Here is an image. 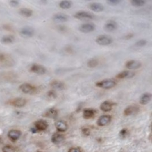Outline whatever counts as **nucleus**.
<instances>
[{
  "instance_id": "nucleus-23",
  "label": "nucleus",
  "mask_w": 152,
  "mask_h": 152,
  "mask_svg": "<svg viewBox=\"0 0 152 152\" xmlns=\"http://www.w3.org/2000/svg\"><path fill=\"white\" fill-rule=\"evenodd\" d=\"M152 99V94L150 93H145L140 99V103L142 105H146L148 104Z\"/></svg>"
},
{
  "instance_id": "nucleus-36",
  "label": "nucleus",
  "mask_w": 152,
  "mask_h": 152,
  "mask_svg": "<svg viewBox=\"0 0 152 152\" xmlns=\"http://www.w3.org/2000/svg\"><path fill=\"white\" fill-rule=\"evenodd\" d=\"M128 134V130L126 129H123L120 132V136L121 137L124 138L126 137V136Z\"/></svg>"
},
{
  "instance_id": "nucleus-31",
  "label": "nucleus",
  "mask_w": 152,
  "mask_h": 152,
  "mask_svg": "<svg viewBox=\"0 0 152 152\" xmlns=\"http://www.w3.org/2000/svg\"><path fill=\"white\" fill-rule=\"evenodd\" d=\"M2 152H14V149L10 145H6L3 147Z\"/></svg>"
},
{
  "instance_id": "nucleus-13",
  "label": "nucleus",
  "mask_w": 152,
  "mask_h": 152,
  "mask_svg": "<svg viewBox=\"0 0 152 152\" xmlns=\"http://www.w3.org/2000/svg\"><path fill=\"white\" fill-rule=\"evenodd\" d=\"M89 8L91 10H92V11L96 12V13L101 12L104 9V6L99 2H92V3H90Z\"/></svg>"
},
{
  "instance_id": "nucleus-8",
  "label": "nucleus",
  "mask_w": 152,
  "mask_h": 152,
  "mask_svg": "<svg viewBox=\"0 0 152 152\" xmlns=\"http://www.w3.org/2000/svg\"><path fill=\"white\" fill-rule=\"evenodd\" d=\"M35 31L34 28L31 27L26 26L21 28L20 30V34L23 37L31 38L34 35Z\"/></svg>"
},
{
  "instance_id": "nucleus-5",
  "label": "nucleus",
  "mask_w": 152,
  "mask_h": 152,
  "mask_svg": "<svg viewBox=\"0 0 152 152\" xmlns=\"http://www.w3.org/2000/svg\"><path fill=\"white\" fill-rule=\"evenodd\" d=\"M27 103L26 99L23 97H16L9 101V104L17 108H22L26 105Z\"/></svg>"
},
{
  "instance_id": "nucleus-27",
  "label": "nucleus",
  "mask_w": 152,
  "mask_h": 152,
  "mask_svg": "<svg viewBox=\"0 0 152 152\" xmlns=\"http://www.w3.org/2000/svg\"><path fill=\"white\" fill-rule=\"evenodd\" d=\"M19 14H21V15L25 17H30L31 16H32L33 15V11L32 10H31L29 8H21L19 11Z\"/></svg>"
},
{
  "instance_id": "nucleus-30",
  "label": "nucleus",
  "mask_w": 152,
  "mask_h": 152,
  "mask_svg": "<svg viewBox=\"0 0 152 152\" xmlns=\"http://www.w3.org/2000/svg\"><path fill=\"white\" fill-rule=\"evenodd\" d=\"M98 65H99V61L96 59H91L87 63L88 67L91 69L96 67L98 66Z\"/></svg>"
},
{
  "instance_id": "nucleus-2",
  "label": "nucleus",
  "mask_w": 152,
  "mask_h": 152,
  "mask_svg": "<svg viewBox=\"0 0 152 152\" xmlns=\"http://www.w3.org/2000/svg\"><path fill=\"white\" fill-rule=\"evenodd\" d=\"M74 17L77 19L81 21H90L94 19L95 17L94 14L85 11H81L76 12L74 14Z\"/></svg>"
},
{
  "instance_id": "nucleus-33",
  "label": "nucleus",
  "mask_w": 152,
  "mask_h": 152,
  "mask_svg": "<svg viewBox=\"0 0 152 152\" xmlns=\"http://www.w3.org/2000/svg\"><path fill=\"white\" fill-rule=\"evenodd\" d=\"M107 2L110 5H117L121 2V1H120V0H109V1H107Z\"/></svg>"
},
{
  "instance_id": "nucleus-26",
  "label": "nucleus",
  "mask_w": 152,
  "mask_h": 152,
  "mask_svg": "<svg viewBox=\"0 0 152 152\" xmlns=\"http://www.w3.org/2000/svg\"><path fill=\"white\" fill-rule=\"evenodd\" d=\"M15 41V38L14 36L12 35H6L3 36L1 39V42L6 44H11L14 42Z\"/></svg>"
},
{
  "instance_id": "nucleus-34",
  "label": "nucleus",
  "mask_w": 152,
  "mask_h": 152,
  "mask_svg": "<svg viewBox=\"0 0 152 152\" xmlns=\"http://www.w3.org/2000/svg\"><path fill=\"white\" fill-rule=\"evenodd\" d=\"M47 95L49 97H50L51 99H55L56 97V92L53 90L52 91H50L48 94H47Z\"/></svg>"
},
{
  "instance_id": "nucleus-7",
  "label": "nucleus",
  "mask_w": 152,
  "mask_h": 152,
  "mask_svg": "<svg viewBox=\"0 0 152 152\" xmlns=\"http://www.w3.org/2000/svg\"><path fill=\"white\" fill-rule=\"evenodd\" d=\"M30 71L38 75H43L46 72V69L40 64H33L30 68Z\"/></svg>"
},
{
  "instance_id": "nucleus-12",
  "label": "nucleus",
  "mask_w": 152,
  "mask_h": 152,
  "mask_svg": "<svg viewBox=\"0 0 152 152\" xmlns=\"http://www.w3.org/2000/svg\"><path fill=\"white\" fill-rule=\"evenodd\" d=\"M114 105H115V103H113L111 101L107 100V101L103 102L101 104V105L100 106V108L101 111L107 112L111 111L112 110L113 107Z\"/></svg>"
},
{
  "instance_id": "nucleus-15",
  "label": "nucleus",
  "mask_w": 152,
  "mask_h": 152,
  "mask_svg": "<svg viewBox=\"0 0 152 152\" xmlns=\"http://www.w3.org/2000/svg\"><path fill=\"white\" fill-rule=\"evenodd\" d=\"M50 86L54 90H59V91L64 90L66 88V85H65V83L60 81H58V80L53 81L50 83Z\"/></svg>"
},
{
  "instance_id": "nucleus-24",
  "label": "nucleus",
  "mask_w": 152,
  "mask_h": 152,
  "mask_svg": "<svg viewBox=\"0 0 152 152\" xmlns=\"http://www.w3.org/2000/svg\"><path fill=\"white\" fill-rule=\"evenodd\" d=\"M138 107L136 105H130L126 108L124 111V115L125 116H130L133 113H135L138 111Z\"/></svg>"
},
{
  "instance_id": "nucleus-29",
  "label": "nucleus",
  "mask_w": 152,
  "mask_h": 152,
  "mask_svg": "<svg viewBox=\"0 0 152 152\" xmlns=\"http://www.w3.org/2000/svg\"><path fill=\"white\" fill-rule=\"evenodd\" d=\"M146 1L144 0H132L130 1V3L133 6L135 7H141L145 5Z\"/></svg>"
},
{
  "instance_id": "nucleus-38",
  "label": "nucleus",
  "mask_w": 152,
  "mask_h": 152,
  "mask_svg": "<svg viewBox=\"0 0 152 152\" xmlns=\"http://www.w3.org/2000/svg\"><path fill=\"white\" fill-rule=\"evenodd\" d=\"M69 152H82V151L79 148H71L69 149Z\"/></svg>"
},
{
  "instance_id": "nucleus-14",
  "label": "nucleus",
  "mask_w": 152,
  "mask_h": 152,
  "mask_svg": "<svg viewBox=\"0 0 152 152\" xmlns=\"http://www.w3.org/2000/svg\"><path fill=\"white\" fill-rule=\"evenodd\" d=\"M21 135V131L16 129H12L9 131L8 136L12 141H15L18 140Z\"/></svg>"
},
{
  "instance_id": "nucleus-4",
  "label": "nucleus",
  "mask_w": 152,
  "mask_h": 152,
  "mask_svg": "<svg viewBox=\"0 0 152 152\" xmlns=\"http://www.w3.org/2000/svg\"><path fill=\"white\" fill-rule=\"evenodd\" d=\"M113 40L110 36L107 35H101L96 39V42L100 46H108L111 44Z\"/></svg>"
},
{
  "instance_id": "nucleus-16",
  "label": "nucleus",
  "mask_w": 152,
  "mask_h": 152,
  "mask_svg": "<svg viewBox=\"0 0 152 152\" xmlns=\"http://www.w3.org/2000/svg\"><path fill=\"white\" fill-rule=\"evenodd\" d=\"M35 128L38 131H43L45 130L47 127H48V124L47 123L43 120H40L37 121L35 124Z\"/></svg>"
},
{
  "instance_id": "nucleus-1",
  "label": "nucleus",
  "mask_w": 152,
  "mask_h": 152,
  "mask_svg": "<svg viewBox=\"0 0 152 152\" xmlns=\"http://www.w3.org/2000/svg\"><path fill=\"white\" fill-rule=\"evenodd\" d=\"M116 85V82L114 79H104L99 82H97L96 83V85L97 87L109 90L113 88Z\"/></svg>"
},
{
  "instance_id": "nucleus-21",
  "label": "nucleus",
  "mask_w": 152,
  "mask_h": 152,
  "mask_svg": "<svg viewBox=\"0 0 152 152\" xmlns=\"http://www.w3.org/2000/svg\"><path fill=\"white\" fill-rule=\"evenodd\" d=\"M96 111L92 108H86L83 111V117L85 119H90L95 116Z\"/></svg>"
},
{
  "instance_id": "nucleus-35",
  "label": "nucleus",
  "mask_w": 152,
  "mask_h": 152,
  "mask_svg": "<svg viewBox=\"0 0 152 152\" xmlns=\"http://www.w3.org/2000/svg\"><path fill=\"white\" fill-rule=\"evenodd\" d=\"M19 2L17 0H12L9 1V4L12 7H17L19 5Z\"/></svg>"
},
{
  "instance_id": "nucleus-22",
  "label": "nucleus",
  "mask_w": 152,
  "mask_h": 152,
  "mask_svg": "<svg viewBox=\"0 0 152 152\" xmlns=\"http://www.w3.org/2000/svg\"><path fill=\"white\" fill-rule=\"evenodd\" d=\"M58 115V111L55 108H50L46 111L43 115V116L46 118H50V119H54Z\"/></svg>"
},
{
  "instance_id": "nucleus-17",
  "label": "nucleus",
  "mask_w": 152,
  "mask_h": 152,
  "mask_svg": "<svg viewBox=\"0 0 152 152\" xmlns=\"http://www.w3.org/2000/svg\"><path fill=\"white\" fill-rule=\"evenodd\" d=\"M53 20L56 22H65L69 20V16L64 13H56L53 16Z\"/></svg>"
},
{
  "instance_id": "nucleus-37",
  "label": "nucleus",
  "mask_w": 152,
  "mask_h": 152,
  "mask_svg": "<svg viewBox=\"0 0 152 152\" xmlns=\"http://www.w3.org/2000/svg\"><path fill=\"white\" fill-rule=\"evenodd\" d=\"M82 132L85 136H89L90 135V130L87 128H84L82 129Z\"/></svg>"
},
{
  "instance_id": "nucleus-25",
  "label": "nucleus",
  "mask_w": 152,
  "mask_h": 152,
  "mask_svg": "<svg viewBox=\"0 0 152 152\" xmlns=\"http://www.w3.org/2000/svg\"><path fill=\"white\" fill-rule=\"evenodd\" d=\"M65 140V137L63 135L58 133H56L53 134V135L51 137V141L56 144H59L63 141Z\"/></svg>"
},
{
  "instance_id": "nucleus-6",
  "label": "nucleus",
  "mask_w": 152,
  "mask_h": 152,
  "mask_svg": "<svg viewBox=\"0 0 152 152\" xmlns=\"http://www.w3.org/2000/svg\"><path fill=\"white\" fill-rule=\"evenodd\" d=\"M0 64L4 66H10L13 64V60L9 55L0 53Z\"/></svg>"
},
{
  "instance_id": "nucleus-28",
  "label": "nucleus",
  "mask_w": 152,
  "mask_h": 152,
  "mask_svg": "<svg viewBox=\"0 0 152 152\" xmlns=\"http://www.w3.org/2000/svg\"><path fill=\"white\" fill-rule=\"evenodd\" d=\"M59 6L62 9H68L72 6V2L71 1H62L59 2Z\"/></svg>"
},
{
  "instance_id": "nucleus-11",
  "label": "nucleus",
  "mask_w": 152,
  "mask_h": 152,
  "mask_svg": "<svg viewBox=\"0 0 152 152\" xmlns=\"http://www.w3.org/2000/svg\"><path fill=\"white\" fill-rule=\"evenodd\" d=\"M141 67V63L136 60L128 61L125 64V67L129 69H136Z\"/></svg>"
},
{
  "instance_id": "nucleus-18",
  "label": "nucleus",
  "mask_w": 152,
  "mask_h": 152,
  "mask_svg": "<svg viewBox=\"0 0 152 152\" xmlns=\"http://www.w3.org/2000/svg\"><path fill=\"white\" fill-rule=\"evenodd\" d=\"M135 75V72L128 71H124L120 73H119L116 75V78L117 79H126V78H132Z\"/></svg>"
},
{
  "instance_id": "nucleus-9",
  "label": "nucleus",
  "mask_w": 152,
  "mask_h": 152,
  "mask_svg": "<svg viewBox=\"0 0 152 152\" xmlns=\"http://www.w3.org/2000/svg\"><path fill=\"white\" fill-rule=\"evenodd\" d=\"M95 28L96 26L95 24L92 23H85L83 24L79 27V30L82 33H88L94 31Z\"/></svg>"
},
{
  "instance_id": "nucleus-20",
  "label": "nucleus",
  "mask_w": 152,
  "mask_h": 152,
  "mask_svg": "<svg viewBox=\"0 0 152 152\" xmlns=\"http://www.w3.org/2000/svg\"><path fill=\"white\" fill-rule=\"evenodd\" d=\"M56 127L58 131L59 132H65L68 129V125L67 123L62 120H59L56 121Z\"/></svg>"
},
{
  "instance_id": "nucleus-19",
  "label": "nucleus",
  "mask_w": 152,
  "mask_h": 152,
  "mask_svg": "<svg viewBox=\"0 0 152 152\" xmlns=\"http://www.w3.org/2000/svg\"><path fill=\"white\" fill-rule=\"evenodd\" d=\"M117 28V24L114 21H109L104 25V28L106 31L112 32L115 31Z\"/></svg>"
},
{
  "instance_id": "nucleus-10",
  "label": "nucleus",
  "mask_w": 152,
  "mask_h": 152,
  "mask_svg": "<svg viewBox=\"0 0 152 152\" xmlns=\"http://www.w3.org/2000/svg\"><path fill=\"white\" fill-rule=\"evenodd\" d=\"M111 120L112 117L111 116L107 115H103L99 118L97 121V124L100 126H104L108 124L111 122Z\"/></svg>"
},
{
  "instance_id": "nucleus-3",
  "label": "nucleus",
  "mask_w": 152,
  "mask_h": 152,
  "mask_svg": "<svg viewBox=\"0 0 152 152\" xmlns=\"http://www.w3.org/2000/svg\"><path fill=\"white\" fill-rule=\"evenodd\" d=\"M20 91L25 94H34L37 91V88L29 83H23L19 86Z\"/></svg>"
},
{
  "instance_id": "nucleus-32",
  "label": "nucleus",
  "mask_w": 152,
  "mask_h": 152,
  "mask_svg": "<svg viewBox=\"0 0 152 152\" xmlns=\"http://www.w3.org/2000/svg\"><path fill=\"white\" fill-rule=\"evenodd\" d=\"M147 44V41L145 40H140L136 42L135 45L137 47H143Z\"/></svg>"
}]
</instances>
